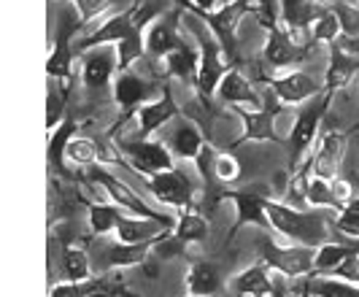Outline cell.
I'll use <instances>...</instances> for the list:
<instances>
[{
  "label": "cell",
  "mask_w": 359,
  "mask_h": 297,
  "mask_svg": "<svg viewBox=\"0 0 359 297\" xmlns=\"http://www.w3.org/2000/svg\"><path fill=\"white\" fill-rule=\"evenodd\" d=\"M168 8H170V0H135L122 14H114L103 27L79 38L73 44V52L81 54L100 44H114L116 46V70H130L138 60H144L146 27Z\"/></svg>",
  "instance_id": "6da1fadb"
},
{
  "label": "cell",
  "mask_w": 359,
  "mask_h": 297,
  "mask_svg": "<svg viewBox=\"0 0 359 297\" xmlns=\"http://www.w3.org/2000/svg\"><path fill=\"white\" fill-rule=\"evenodd\" d=\"M265 211H268L270 227L292 244L319 249L322 244L332 241V227L327 225V219L319 211L292 209V206L278 203V200H268Z\"/></svg>",
  "instance_id": "7a4b0ae2"
},
{
  "label": "cell",
  "mask_w": 359,
  "mask_h": 297,
  "mask_svg": "<svg viewBox=\"0 0 359 297\" xmlns=\"http://www.w3.org/2000/svg\"><path fill=\"white\" fill-rule=\"evenodd\" d=\"M257 11L254 0H230L224 6H219L214 11H189L208 27V33L216 38V44L222 46V54L227 60L230 68H241V54H238V22Z\"/></svg>",
  "instance_id": "3957f363"
},
{
  "label": "cell",
  "mask_w": 359,
  "mask_h": 297,
  "mask_svg": "<svg viewBox=\"0 0 359 297\" xmlns=\"http://www.w3.org/2000/svg\"><path fill=\"white\" fill-rule=\"evenodd\" d=\"M187 19L192 25V33L200 44V54H198V76H195V89H198V100L203 108L211 111V98L216 95V84L222 81L224 70L230 68L224 54H222V46L216 44V38L208 33V27L200 22L195 14L187 11Z\"/></svg>",
  "instance_id": "277c9868"
},
{
  "label": "cell",
  "mask_w": 359,
  "mask_h": 297,
  "mask_svg": "<svg viewBox=\"0 0 359 297\" xmlns=\"http://www.w3.org/2000/svg\"><path fill=\"white\" fill-rule=\"evenodd\" d=\"M332 98H335V92H327V89H322L316 98H311V103L297 114L289 138H284V146H287V154H289V171L292 173L303 165V154L311 149V143L316 140V133L322 127L330 105H332Z\"/></svg>",
  "instance_id": "5b68a950"
},
{
  "label": "cell",
  "mask_w": 359,
  "mask_h": 297,
  "mask_svg": "<svg viewBox=\"0 0 359 297\" xmlns=\"http://www.w3.org/2000/svg\"><path fill=\"white\" fill-rule=\"evenodd\" d=\"M84 22L79 17L76 8H62V14L57 19V33L52 41V54H49V62H46V73L54 81H73V38L81 33Z\"/></svg>",
  "instance_id": "8992f818"
},
{
  "label": "cell",
  "mask_w": 359,
  "mask_h": 297,
  "mask_svg": "<svg viewBox=\"0 0 359 297\" xmlns=\"http://www.w3.org/2000/svg\"><path fill=\"white\" fill-rule=\"evenodd\" d=\"M233 111L243 119V136L235 138L233 146H241L246 140H259V143H284V138L276 136V117L281 111V100L273 95V89L265 87L262 92V105L249 108V105H233Z\"/></svg>",
  "instance_id": "52a82bcc"
},
{
  "label": "cell",
  "mask_w": 359,
  "mask_h": 297,
  "mask_svg": "<svg viewBox=\"0 0 359 297\" xmlns=\"http://www.w3.org/2000/svg\"><path fill=\"white\" fill-rule=\"evenodd\" d=\"M262 263L268 265V270H276L284 279H303L313 273L316 263V249L311 246H278L273 241H262Z\"/></svg>",
  "instance_id": "ba28073f"
},
{
  "label": "cell",
  "mask_w": 359,
  "mask_h": 297,
  "mask_svg": "<svg viewBox=\"0 0 359 297\" xmlns=\"http://www.w3.org/2000/svg\"><path fill=\"white\" fill-rule=\"evenodd\" d=\"M313 52V44L308 41H300L297 35H292L278 22L268 27V41H265V49H262V57H265V65L268 68H292V65H300L306 62Z\"/></svg>",
  "instance_id": "9c48e42d"
},
{
  "label": "cell",
  "mask_w": 359,
  "mask_h": 297,
  "mask_svg": "<svg viewBox=\"0 0 359 297\" xmlns=\"http://www.w3.org/2000/svg\"><path fill=\"white\" fill-rule=\"evenodd\" d=\"M179 22H181V8H168L165 14L154 19L149 27H146V38H144V46H146V57L151 60H165L170 52L181 49L187 41L179 30Z\"/></svg>",
  "instance_id": "30bf717a"
},
{
  "label": "cell",
  "mask_w": 359,
  "mask_h": 297,
  "mask_svg": "<svg viewBox=\"0 0 359 297\" xmlns=\"http://www.w3.org/2000/svg\"><path fill=\"white\" fill-rule=\"evenodd\" d=\"M162 89V84H157L154 79H144V76H138V73H133V70H119V76H116V81H114V100L116 105L125 111L122 114V119L116 122V127L111 130V133H116L119 130V124L127 122V117L138 108V105H144L146 100H151V95Z\"/></svg>",
  "instance_id": "8fae6325"
},
{
  "label": "cell",
  "mask_w": 359,
  "mask_h": 297,
  "mask_svg": "<svg viewBox=\"0 0 359 297\" xmlns=\"http://www.w3.org/2000/svg\"><path fill=\"white\" fill-rule=\"evenodd\" d=\"M119 149L125 152V157L133 162L135 171L151 176L160 171H170L173 168V152L160 143V140L135 138V140H119Z\"/></svg>",
  "instance_id": "7c38bea8"
},
{
  "label": "cell",
  "mask_w": 359,
  "mask_h": 297,
  "mask_svg": "<svg viewBox=\"0 0 359 297\" xmlns=\"http://www.w3.org/2000/svg\"><path fill=\"white\" fill-rule=\"evenodd\" d=\"M259 81L273 89V95L281 100V105L308 103L311 98H316L322 92L319 81L313 76H308L306 70H292L287 76H262Z\"/></svg>",
  "instance_id": "4fadbf2b"
},
{
  "label": "cell",
  "mask_w": 359,
  "mask_h": 297,
  "mask_svg": "<svg viewBox=\"0 0 359 297\" xmlns=\"http://www.w3.org/2000/svg\"><path fill=\"white\" fill-rule=\"evenodd\" d=\"M219 197H230L238 209V219H235V227L230 230L227 238H235V232L246 225H257L262 230H273L270 227L268 211H265V203H268V192H257V190H227V192H219ZM216 197V200H219Z\"/></svg>",
  "instance_id": "5bb4252c"
},
{
  "label": "cell",
  "mask_w": 359,
  "mask_h": 297,
  "mask_svg": "<svg viewBox=\"0 0 359 297\" xmlns=\"http://www.w3.org/2000/svg\"><path fill=\"white\" fill-rule=\"evenodd\" d=\"M179 114H181V111H179L176 98H173V89L168 87V81H165L157 100H146L144 105H138V108H135L141 138H151L157 130H162L168 122H173Z\"/></svg>",
  "instance_id": "9a60e30c"
},
{
  "label": "cell",
  "mask_w": 359,
  "mask_h": 297,
  "mask_svg": "<svg viewBox=\"0 0 359 297\" xmlns=\"http://www.w3.org/2000/svg\"><path fill=\"white\" fill-rule=\"evenodd\" d=\"M348 136L351 133H327L316 149L313 157H308V168L311 176H322V178H335L341 171L343 154H346V146H348Z\"/></svg>",
  "instance_id": "2e32d148"
},
{
  "label": "cell",
  "mask_w": 359,
  "mask_h": 297,
  "mask_svg": "<svg viewBox=\"0 0 359 297\" xmlns=\"http://www.w3.org/2000/svg\"><path fill=\"white\" fill-rule=\"evenodd\" d=\"M81 57V76H84V84L90 89H106L114 70H116V46L111 49L108 44L100 46H92L87 52L79 54Z\"/></svg>",
  "instance_id": "e0dca14e"
},
{
  "label": "cell",
  "mask_w": 359,
  "mask_h": 297,
  "mask_svg": "<svg viewBox=\"0 0 359 297\" xmlns=\"http://www.w3.org/2000/svg\"><path fill=\"white\" fill-rule=\"evenodd\" d=\"M146 187L151 190V194H154L160 203L173 206V209H184V206H189V197H192V187H189V181H187L176 168H170V171H160V173H151L149 176V181H146Z\"/></svg>",
  "instance_id": "ac0fdd59"
},
{
  "label": "cell",
  "mask_w": 359,
  "mask_h": 297,
  "mask_svg": "<svg viewBox=\"0 0 359 297\" xmlns=\"http://www.w3.org/2000/svg\"><path fill=\"white\" fill-rule=\"evenodd\" d=\"M92 173H90V181L92 184H100L103 190H106L111 197H114V203L119 206V209H127L130 213H135V216H146V219H168V216H160V213H154V211H149L135 197V192L127 187V184H122V181H116L114 176L108 173L106 168H97V162L95 165H90Z\"/></svg>",
  "instance_id": "d6986e66"
},
{
  "label": "cell",
  "mask_w": 359,
  "mask_h": 297,
  "mask_svg": "<svg viewBox=\"0 0 359 297\" xmlns=\"http://www.w3.org/2000/svg\"><path fill=\"white\" fill-rule=\"evenodd\" d=\"M357 76H359V57L346 52L338 41H332L330 44V65H327V76H324L322 89H327V92H341Z\"/></svg>",
  "instance_id": "ffe728a7"
},
{
  "label": "cell",
  "mask_w": 359,
  "mask_h": 297,
  "mask_svg": "<svg viewBox=\"0 0 359 297\" xmlns=\"http://www.w3.org/2000/svg\"><path fill=\"white\" fill-rule=\"evenodd\" d=\"M216 95L230 105H249V108H259L262 105V95L254 92V84L243 76L241 68H227L222 81L216 84Z\"/></svg>",
  "instance_id": "44dd1931"
},
{
  "label": "cell",
  "mask_w": 359,
  "mask_h": 297,
  "mask_svg": "<svg viewBox=\"0 0 359 297\" xmlns=\"http://www.w3.org/2000/svg\"><path fill=\"white\" fill-rule=\"evenodd\" d=\"M222 270L219 265L211 260H198L192 263L189 273H187V289L192 297H216L222 289Z\"/></svg>",
  "instance_id": "7402d4cb"
},
{
  "label": "cell",
  "mask_w": 359,
  "mask_h": 297,
  "mask_svg": "<svg viewBox=\"0 0 359 297\" xmlns=\"http://www.w3.org/2000/svg\"><path fill=\"white\" fill-rule=\"evenodd\" d=\"M176 119H179V127L173 130L168 149H170L173 154L184 157V159H198L200 149L205 146V140H203V130H200L192 119H184L181 114L176 117Z\"/></svg>",
  "instance_id": "603a6c76"
},
{
  "label": "cell",
  "mask_w": 359,
  "mask_h": 297,
  "mask_svg": "<svg viewBox=\"0 0 359 297\" xmlns=\"http://www.w3.org/2000/svg\"><path fill=\"white\" fill-rule=\"evenodd\" d=\"M270 289H273V279L268 276V265L265 263L252 265L233 279L235 297H268Z\"/></svg>",
  "instance_id": "cb8c5ba5"
},
{
  "label": "cell",
  "mask_w": 359,
  "mask_h": 297,
  "mask_svg": "<svg viewBox=\"0 0 359 297\" xmlns=\"http://www.w3.org/2000/svg\"><path fill=\"white\" fill-rule=\"evenodd\" d=\"M76 130H79V122L73 117H65L52 130V138H49V165H52V171H57L65 178H71L68 168H65V146H68V140L73 138Z\"/></svg>",
  "instance_id": "d4e9b609"
},
{
  "label": "cell",
  "mask_w": 359,
  "mask_h": 297,
  "mask_svg": "<svg viewBox=\"0 0 359 297\" xmlns=\"http://www.w3.org/2000/svg\"><path fill=\"white\" fill-rule=\"evenodd\" d=\"M359 254V241H327L316 249V263H313V273H332L341 263H346L348 257Z\"/></svg>",
  "instance_id": "484cf974"
},
{
  "label": "cell",
  "mask_w": 359,
  "mask_h": 297,
  "mask_svg": "<svg viewBox=\"0 0 359 297\" xmlns=\"http://www.w3.org/2000/svg\"><path fill=\"white\" fill-rule=\"evenodd\" d=\"M154 241H144V244H122V241H116L114 246H108L106 265L108 268H133V265H141L151 254Z\"/></svg>",
  "instance_id": "4316f807"
},
{
  "label": "cell",
  "mask_w": 359,
  "mask_h": 297,
  "mask_svg": "<svg viewBox=\"0 0 359 297\" xmlns=\"http://www.w3.org/2000/svg\"><path fill=\"white\" fill-rule=\"evenodd\" d=\"M165 76H176L181 81H192L195 84V76H198V52L195 49H189L187 44L176 49V52H170L165 60Z\"/></svg>",
  "instance_id": "83f0119b"
},
{
  "label": "cell",
  "mask_w": 359,
  "mask_h": 297,
  "mask_svg": "<svg viewBox=\"0 0 359 297\" xmlns=\"http://www.w3.org/2000/svg\"><path fill=\"white\" fill-rule=\"evenodd\" d=\"M62 273L68 281L90 279V257L84 249L73 246L71 241H62Z\"/></svg>",
  "instance_id": "f1b7e54d"
},
{
  "label": "cell",
  "mask_w": 359,
  "mask_h": 297,
  "mask_svg": "<svg viewBox=\"0 0 359 297\" xmlns=\"http://www.w3.org/2000/svg\"><path fill=\"white\" fill-rule=\"evenodd\" d=\"M87 211H90V227L95 235L114 232L119 219L125 216V211L119 206H111V203H87Z\"/></svg>",
  "instance_id": "f546056e"
},
{
  "label": "cell",
  "mask_w": 359,
  "mask_h": 297,
  "mask_svg": "<svg viewBox=\"0 0 359 297\" xmlns=\"http://www.w3.org/2000/svg\"><path fill=\"white\" fill-rule=\"evenodd\" d=\"M306 200H308V206H313V209H332V211L343 209L341 203H338V197L332 194L330 178H322V176H308Z\"/></svg>",
  "instance_id": "4dcf8cb0"
},
{
  "label": "cell",
  "mask_w": 359,
  "mask_h": 297,
  "mask_svg": "<svg viewBox=\"0 0 359 297\" xmlns=\"http://www.w3.org/2000/svg\"><path fill=\"white\" fill-rule=\"evenodd\" d=\"M179 241H184V244H195V241H203L205 235H208V222L200 216V213H195V211H187V213H181L179 222L173 225V230H170Z\"/></svg>",
  "instance_id": "1f68e13d"
},
{
  "label": "cell",
  "mask_w": 359,
  "mask_h": 297,
  "mask_svg": "<svg viewBox=\"0 0 359 297\" xmlns=\"http://www.w3.org/2000/svg\"><path fill=\"white\" fill-rule=\"evenodd\" d=\"M327 8L335 14L343 38H357L359 35V6L346 0H327Z\"/></svg>",
  "instance_id": "d6a6232c"
},
{
  "label": "cell",
  "mask_w": 359,
  "mask_h": 297,
  "mask_svg": "<svg viewBox=\"0 0 359 297\" xmlns=\"http://www.w3.org/2000/svg\"><path fill=\"white\" fill-rule=\"evenodd\" d=\"M65 159H71L73 165L84 168V165H95L100 159V152H97V143L90 138H71L68 146H65Z\"/></svg>",
  "instance_id": "836d02e7"
},
{
  "label": "cell",
  "mask_w": 359,
  "mask_h": 297,
  "mask_svg": "<svg viewBox=\"0 0 359 297\" xmlns=\"http://www.w3.org/2000/svg\"><path fill=\"white\" fill-rule=\"evenodd\" d=\"M308 35H311V41H313V44H319V41H324V44H332V41L341 35V27H338V19H335V14L327 8L322 17L311 25Z\"/></svg>",
  "instance_id": "e575fe53"
},
{
  "label": "cell",
  "mask_w": 359,
  "mask_h": 297,
  "mask_svg": "<svg viewBox=\"0 0 359 297\" xmlns=\"http://www.w3.org/2000/svg\"><path fill=\"white\" fill-rule=\"evenodd\" d=\"M95 289H111L106 281H68V284H57L52 289V295L49 297H87L90 292Z\"/></svg>",
  "instance_id": "d590c367"
},
{
  "label": "cell",
  "mask_w": 359,
  "mask_h": 297,
  "mask_svg": "<svg viewBox=\"0 0 359 297\" xmlns=\"http://www.w3.org/2000/svg\"><path fill=\"white\" fill-rule=\"evenodd\" d=\"M335 230L343 235H351L359 238V197H351L341 211H338V219H335Z\"/></svg>",
  "instance_id": "8d00e7d4"
},
{
  "label": "cell",
  "mask_w": 359,
  "mask_h": 297,
  "mask_svg": "<svg viewBox=\"0 0 359 297\" xmlns=\"http://www.w3.org/2000/svg\"><path fill=\"white\" fill-rule=\"evenodd\" d=\"M214 176L222 181V184H233L235 178L241 176V165L233 154H219L214 159Z\"/></svg>",
  "instance_id": "74e56055"
},
{
  "label": "cell",
  "mask_w": 359,
  "mask_h": 297,
  "mask_svg": "<svg viewBox=\"0 0 359 297\" xmlns=\"http://www.w3.org/2000/svg\"><path fill=\"white\" fill-rule=\"evenodd\" d=\"M254 3H257L254 17H257V22H259L265 30L281 22V8H278V0H254Z\"/></svg>",
  "instance_id": "f35d334b"
},
{
  "label": "cell",
  "mask_w": 359,
  "mask_h": 297,
  "mask_svg": "<svg viewBox=\"0 0 359 297\" xmlns=\"http://www.w3.org/2000/svg\"><path fill=\"white\" fill-rule=\"evenodd\" d=\"M71 3H73V8L79 11V17H81L84 25L92 22L95 17H100L108 6H111V0H71Z\"/></svg>",
  "instance_id": "ab89813d"
},
{
  "label": "cell",
  "mask_w": 359,
  "mask_h": 297,
  "mask_svg": "<svg viewBox=\"0 0 359 297\" xmlns=\"http://www.w3.org/2000/svg\"><path fill=\"white\" fill-rule=\"evenodd\" d=\"M330 187H332V194L338 197V203L346 206L351 197H354V190H351V184L343 178V176H335V178H330Z\"/></svg>",
  "instance_id": "60d3db41"
},
{
  "label": "cell",
  "mask_w": 359,
  "mask_h": 297,
  "mask_svg": "<svg viewBox=\"0 0 359 297\" xmlns=\"http://www.w3.org/2000/svg\"><path fill=\"white\" fill-rule=\"evenodd\" d=\"M219 3L222 0H187L181 6V11H214V8H219Z\"/></svg>",
  "instance_id": "b9f144b4"
},
{
  "label": "cell",
  "mask_w": 359,
  "mask_h": 297,
  "mask_svg": "<svg viewBox=\"0 0 359 297\" xmlns=\"http://www.w3.org/2000/svg\"><path fill=\"white\" fill-rule=\"evenodd\" d=\"M335 41L341 44L346 52H351L354 57H359V35H357V38H343V35H338Z\"/></svg>",
  "instance_id": "7bdbcfd3"
},
{
  "label": "cell",
  "mask_w": 359,
  "mask_h": 297,
  "mask_svg": "<svg viewBox=\"0 0 359 297\" xmlns=\"http://www.w3.org/2000/svg\"><path fill=\"white\" fill-rule=\"evenodd\" d=\"M287 286H284V276H278L276 273V279H273V289H270V295L268 297H287Z\"/></svg>",
  "instance_id": "ee69618b"
},
{
  "label": "cell",
  "mask_w": 359,
  "mask_h": 297,
  "mask_svg": "<svg viewBox=\"0 0 359 297\" xmlns=\"http://www.w3.org/2000/svg\"><path fill=\"white\" fill-rule=\"evenodd\" d=\"M87 297H116L114 292H108V289H95V292H90Z\"/></svg>",
  "instance_id": "f6af8a7d"
},
{
  "label": "cell",
  "mask_w": 359,
  "mask_h": 297,
  "mask_svg": "<svg viewBox=\"0 0 359 297\" xmlns=\"http://www.w3.org/2000/svg\"><path fill=\"white\" fill-rule=\"evenodd\" d=\"M173 3H176V6H179V8H181V6H184V3H187V0H173Z\"/></svg>",
  "instance_id": "bcb514c9"
},
{
  "label": "cell",
  "mask_w": 359,
  "mask_h": 297,
  "mask_svg": "<svg viewBox=\"0 0 359 297\" xmlns=\"http://www.w3.org/2000/svg\"><path fill=\"white\" fill-rule=\"evenodd\" d=\"M346 3H354V0H346Z\"/></svg>",
  "instance_id": "7dc6e473"
}]
</instances>
